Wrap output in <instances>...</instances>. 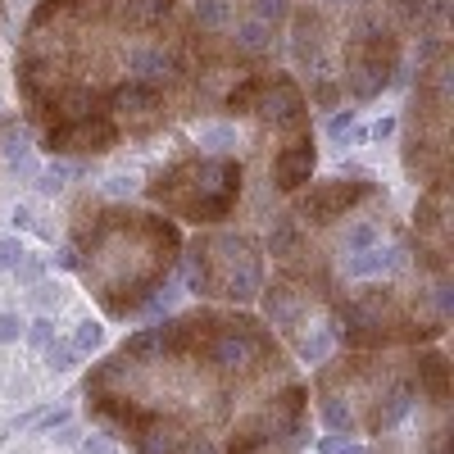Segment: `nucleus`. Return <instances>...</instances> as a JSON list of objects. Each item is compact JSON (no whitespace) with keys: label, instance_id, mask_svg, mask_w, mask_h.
<instances>
[{"label":"nucleus","instance_id":"nucleus-3","mask_svg":"<svg viewBox=\"0 0 454 454\" xmlns=\"http://www.w3.org/2000/svg\"><path fill=\"white\" fill-rule=\"evenodd\" d=\"M46 364H51L55 372H73V368H78V346H64V340H51V346H46Z\"/></svg>","mask_w":454,"mask_h":454},{"label":"nucleus","instance_id":"nucleus-10","mask_svg":"<svg viewBox=\"0 0 454 454\" xmlns=\"http://www.w3.org/2000/svg\"><path fill=\"white\" fill-rule=\"evenodd\" d=\"M368 241H372V232H368V227H355V232L346 237V254H355V250H368Z\"/></svg>","mask_w":454,"mask_h":454},{"label":"nucleus","instance_id":"nucleus-2","mask_svg":"<svg viewBox=\"0 0 454 454\" xmlns=\"http://www.w3.org/2000/svg\"><path fill=\"white\" fill-rule=\"evenodd\" d=\"M395 263H400L395 250H359L355 259H346V273H350V278H368V273H387V269H395Z\"/></svg>","mask_w":454,"mask_h":454},{"label":"nucleus","instance_id":"nucleus-11","mask_svg":"<svg viewBox=\"0 0 454 454\" xmlns=\"http://www.w3.org/2000/svg\"><path fill=\"white\" fill-rule=\"evenodd\" d=\"M200 141H205V145H214V150H223V145H232V132H227V128H214V132H205Z\"/></svg>","mask_w":454,"mask_h":454},{"label":"nucleus","instance_id":"nucleus-7","mask_svg":"<svg viewBox=\"0 0 454 454\" xmlns=\"http://www.w3.org/2000/svg\"><path fill=\"white\" fill-rule=\"evenodd\" d=\"M100 340H105L100 323H91V318H87V323H78V355H82V350H96Z\"/></svg>","mask_w":454,"mask_h":454},{"label":"nucleus","instance_id":"nucleus-8","mask_svg":"<svg viewBox=\"0 0 454 454\" xmlns=\"http://www.w3.org/2000/svg\"><path fill=\"white\" fill-rule=\"evenodd\" d=\"M68 423V404H59V409H51V413H36L32 419V427H42V432H55V427H64Z\"/></svg>","mask_w":454,"mask_h":454},{"label":"nucleus","instance_id":"nucleus-12","mask_svg":"<svg viewBox=\"0 0 454 454\" xmlns=\"http://www.w3.org/2000/svg\"><path fill=\"white\" fill-rule=\"evenodd\" d=\"M323 454H364L359 445H340V441H323Z\"/></svg>","mask_w":454,"mask_h":454},{"label":"nucleus","instance_id":"nucleus-13","mask_svg":"<svg viewBox=\"0 0 454 454\" xmlns=\"http://www.w3.org/2000/svg\"><path fill=\"white\" fill-rule=\"evenodd\" d=\"M82 454H114V445H109V441H100V436H91V441L82 445Z\"/></svg>","mask_w":454,"mask_h":454},{"label":"nucleus","instance_id":"nucleus-1","mask_svg":"<svg viewBox=\"0 0 454 454\" xmlns=\"http://www.w3.org/2000/svg\"><path fill=\"white\" fill-rule=\"evenodd\" d=\"M109 123H78L68 132H55L51 137V150H105L109 145Z\"/></svg>","mask_w":454,"mask_h":454},{"label":"nucleus","instance_id":"nucleus-14","mask_svg":"<svg viewBox=\"0 0 454 454\" xmlns=\"http://www.w3.org/2000/svg\"><path fill=\"white\" fill-rule=\"evenodd\" d=\"M36 300H42V309H51V305H55V300H59V295H55L51 286H36Z\"/></svg>","mask_w":454,"mask_h":454},{"label":"nucleus","instance_id":"nucleus-9","mask_svg":"<svg viewBox=\"0 0 454 454\" xmlns=\"http://www.w3.org/2000/svg\"><path fill=\"white\" fill-rule=\"evenodd\" d=\"M19 336H23L19 314H0V346H10V340H19Z\"/></svg>","mask_w":454,"mask_h":454},{"label":"nucleus","instance_id":"nucleus-5","mask_svg":"<svg viewBox=\"0 0 454 454\" xmlns=\"http://www.w3.org/2000/svg\"><path fill=\"white\" fill-rule=\"evenodd\" d=\"M14 273H19L23 286H36V282H42V259H32V254L23 250V259L14 263Z\"/></svg>","mask_w":454,"mask_h":454},{"label":"nucleus","instance_id":"nucleus-6","mask_svg":"<svg viewBox=\"0 0 454 454\" xmlns=\"http://www.w3.org/2000/svg\"><path fill=\"white\" fill-rule=\"evenodd\" d=\"M19 259H23V241L19 237H0V273H10Z\"/></svg>","mask_w":454,"mask_h":454},{"label":"nucleus","instance_id":"nucleus-4","mask_svg":"<svg viewBox=\"0 0 454 454\" xmlns=\"http://www.w3.org/2000/svg\"><path fill=\"white\" fill-rule=\"evenodd\" d=\"M23 336L32 340V346H36V350H46V346H51V340H55V323H51V318L42 314V318H36L32 327H23Z\"/></svg>","mask_w":454,"mask_h":454}]
</instances>
